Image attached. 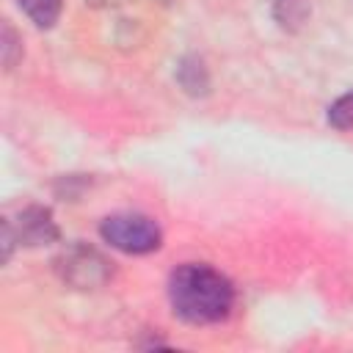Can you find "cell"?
I'll list each match as a JSON object with an SVG mask.
<instances>
[{
	"label": "cell",
	"mask_w": 353,
	"mask_h": 353,
	"mask_svg": "<svg viewBox=\"0 0 353 353\" xmlns=\"http://www.w3.org/2000/svg\"><path fill=\"white\" fill-rule=\"evenodd\" d=\"M309 14H312L309 0H273V17L287 30H298L309 19Z\"/></svg>",
	"instance_id": "6"
},
{
	"label": "cell",
	"mask_w": 353,
	"mask_h": 353,
	"mask_svg": "<svg viewBox=\"0 0 353 353\" xmlns=\"http://www.w3.org/2000/svg\"><path fill=\"white\" fill-rule=\"evenodd\" d=\"M328 124L334 130H353V88L328 108Z\"/></svg>",
	"instance_id": "7"
},
{
	"label": "cell",
	"mask_w": 353,
	"mask_h": 353,
	"mask_svg": "<svg viewBox=\"0 0 353 353\" xmlns=\"http://www.w3.org/2000/svg\"><path fill=\"white\" fill-rule=\"evenodd\" d=\"M17 44H19V39L11 30V25H3V63H6V69H11L17 63V50H19Z\"/></svg>",
	"instance_id": "8"
},
{
	"label": "cell",
	"mask_w": 353,
	"mask_h": 353,
	"mask_svg": "<svg viewBox=\"0 0 353 353\" xmlns=\"http://www.w3.org/2000/svg\"><path fill=\"white\" fill-rule=\"evenodd\" d=\"M102 240L121 254H152L163 245V232L154 218L143 212H113L99 223Z\"/></svg>",
	"instance_id": "2"
},
{
	"label": "cell",
	"mask_w": 353,
	"mask_h": 353,
	"mask_svg": "<svg viewBox=\"0 0 353 353\" xmlns=\"http://www.w3.org/2000/svg\"><path fill=\"white\" fill-rule=\"evenodd\" d=\"M11 226V221H8ZM14 232V229H11ZM61 237L55 221H52V212L47 207H39V204H30L19 212V226L14 232V240L19 245H47V243H55Z\"/></svg>",
	"instance_id": "4"
},
{
	"label": "cell",
	"mask_w": 353,
	"mask_h": 353,
	"mask_svg": "<svg viewBox=\"0 0 353 353\" xmlns=\"http://www.w3.org/2000/svg\"><path fill=\"white\" fill-rule=\"evenodd\" d=\"M55 270L61 273L63 281H69L72 287H80V290H91V287H99L110 279V262L88 248V245H72L66 248L58 259H55Z\"/></svg>",
	"instance_id": "3"
},
{
	"label": "cell",
	"mask_w": 353,
	"mask_h": 353,
	"mask_svg": "<svg viewBox=\"0 0 353 353\" xmlns=\"http://www.w3.org/2000/svg\"><path fill=\"white\" fill-rule=\"evenodd\" d=\"M168 301L179 320L190 325H210L229 317L234 306V287L212 265L188 262L171 273Z\"/></svg>",
	"instance_id": "1"
},
{
	"label": "cell",
	"mask_w": 353,
	"mask_h": 353,
	"mask_svg": "<svg viewBox=\"0 0 353 353\" xmlns=\"http://www.w3.org/2000/svg\"><path fill=\"white\" fill-rule=\"evenodd\" d=\"M17 6L25 11V17L36 25V28H52L61 17L63 0H17Z\"/></svg>",
	"instance_id": "5"
}]
</instances>
